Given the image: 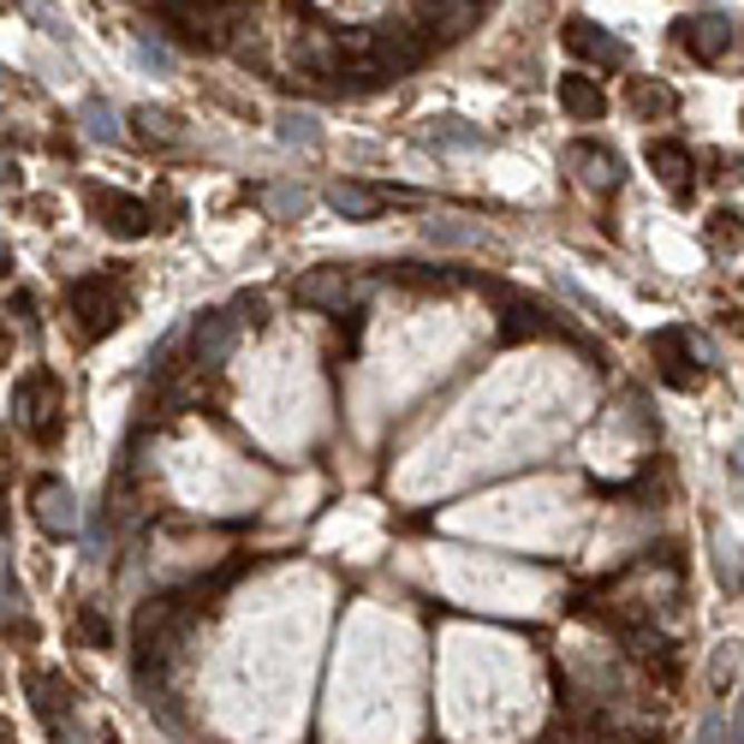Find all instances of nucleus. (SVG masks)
<instances>
[{
  "label": "nucleus",
  "instance_id": "f257e3e1",
  "mask_svg": "<svg viewBox=\"0 0 744 744\" xmlns=\"http://www.w3.org/2000/svg\"><path fill=\"white\" fill-rule=\"evenodd\" d=\"M60 411H66V388L55 370H25L19 382H12V418L30 441L55 447L60 441Z\"/></svg>",
  "mask_w": 744,
  "mask_h": 744
},
{
  "label": "nucleus",
  "instance_id": "f03ea898",
  "mask_svg": "<svg viewBox=\"0 0 744 744\" xmlns=\"http://www.w3.org/2000/svg\"><path fill=\"white\" fill-rule=\"evenodd\" d=\"M66 310L78 316L84 340H101L108 327H119V316H126V298H119V286L108 274H78L72 292H66Z\"/></svg>",
  "mask_w": 744,
  "mask_h": 744
},
{
  "label": "nucleus",
  "instance_id": "7ed1b4c3",
  "mask_svg": "<svg viewBox=\"0 0 744 744\" xmlns=\"http://www.w3.org/2000/svg\"><path fill=\"white\" fill-rule=\"evenodd\" d=\"M673 42H679L691 60L721 66L726 55H733V42H738V25L726 19V12H691V19L673 25Z\"/></svg>",
  "mask_w": 744,
  "mask_h": 744
},
{
  "label": "nucleus",
  "instance_id": "20e7f679",
  "mask_svg": "<svg viewBox=\"0 0 744 744\" xmlns=\"http://www.w3.org/2000/svg\"><path fill=\"white\" fill-rule=\"evenodd\" d=\"M292 298H298L304 310H327V316H352V304L363 298V281H358L352 268H310V274H298Z\"/></svg>",
  "mask_w": 744,
  "mask_h": 744
},
{
  "label": "nucleus",
  "instance_id": "39448f33",
  "mask_svg": "<svg viewBox=\"0 0 744 744\" xmlns=\"http://www.w3.org/2000/svg\"><path fill=\"white\" fill-rule=\"evenodd\" d=\"M560 42H566V55L572 60H584V66H601V72H626L632 66V55H626V42L614 37V30H601L596 19H566L560 25Z\"/></svg>",
  "mask_w": 744,
  "mask_h": 744
},
{
  "label": "nucleus",
  "instance_id": "423d86ee",
  "mask_svg": "<svg viewBox=\"0 0 744 744\" xmlns=\"http://www.w3.org/2000/svg\"><path fill=\"white\" fill-rule=\"evenodd\" d=\"M84 203H90V215H96V227L108 233V238H144L155 227V209L149 203H137L126 192H101V185H84Z\"/></svg>",
  "mask_w": 744,
  "mask_h": 744
},
{
  "label": "nucleus",
  "instance_id": "0eeeda50",
  "mask_svg": "<svg viewBox=\"0 0 744 744\" xmlns=\"http://www.w3.org/2000/svg\"><path fill=\"white\" fill-rule=\"evenodd\" d=\"M30 518H37L48 536H78L84 512H78L72 482H60V477H37V482H30Z\"/></svg>",
  "mask_w": 744,
  "mask_h": 744
},
{
  "label": "nucleus",
  "instance_id": "6e6552de",
  "mask_svg": "<svg viewBox=\"0 0 744 744\" xmlns=\"http://www.w3.org/2000/svg\"><path fill=\"white\" fill-rule=\"evenodd\" d=\"M566 173H572L578 185H590V192H619V179H626V161L608 149V144H596V137H584V144H566Z\"/></svg>",
  "mask_w": 744,
  "mask_h": 744
},
{
  "label": "nucleus",
  "instance_id": "1a4fd4ad",
  "mask_svg": "<svg viewBox=\"0 0 744 744\" xmlns=\"http://www.w3.org/2000/svg\"><path fill=\"white\" fill-rule=\"evenodd\" d=\"M238 310H203V316L192 322V358H197V370H221L233 352V340H238Z\"/></svg>",
  "mask_w": 744,
  "mask_h": 744
},
{
  "label": "nucleus",
  "instance_id": "9d476101",
  "mask_svg": "<svg viewBox=\"0 0 744 744\" xmlns=\"http://www.w3.org/2000/svg\"><path fill=\"white\" fill-rule=\"evenodd\" d=\"M411 25H418L423 37L459 42L464 30L477 25V0H411Z\"/></svg>",
  "mask_w": 744,
  "mask_h": 744
},
{
  "label": "nucleus",
  "instance_id": "9b49d317",
  "mask_svg": "<svg viewBox=\"0 0 744 744\" xmlns=\"http://www.w3.org/2000/svg\"><path fill=\"white\" fill-rule=\"evenodd\" d=\"M649 345H655V358H662V382L667 388H679V393L703 388V363H691V352H697L691 334H679V327H662Z\"/></svg>",
  "mask_w": 744,
  "mask_h": 744
},
{
  "label": "nucleus",
  "instance_id": "f8f14e48",
  "mask_svg": "<svg viewBox=\"0 0 744 744\" xmlns=\"http://www.w3.org/2000/svg\"><path fill=\"white\" fill-rule=\"evenodd\" d=\"M649 167H655V179H662L673 197L691 203V192H697V173H691V167H697V161H691L685 144H673V137H655V144H649Z\"/></svg>",
  "mask_w": 744,
  "mask_h": 744
},
{
  "label": "nucleus",
  "instance_id": "ddd939ff",
  "mask_svg": "<svg viewBox=\"0 0 744 744\" xmlns=\"http://www.w3.org/2000/svg\"><path fill=\"white\" fill-rule=\"evenodd\" d=\"M327 209L345 215V221H375L388 209V197L375 192V185H358V179H334L327 185Z\"/></svg>",
  "mask_w": 744,
  "mask_h": 744
},
{
  "label": "nucleus",
  "instance_id": "4468645a",
  "mask_svg": "<svg viewBox=\"0 0 744 744\" xmlns=\"http://www.w3.org/2000/svg\"><path fill=\"white\" fill-rule=\"evenodd\" d=\"M30 703H37V715L48 721V726H66L72 721V685L60 679V673H30Z\"/></svg>",
  "mask_w": 744,
  "mask_h": 744
},
{
  "label": "nucleus",
  "instance_id": "2eb2a0df",
  "mask_svg": "<svg viewBox=\"0 0 744 744\" xmlns=\"http://www.w3.org/2000/svg\"><path fill=\"white\" fill-rule=\"evenodd\" d=\"M626 108L637 119H673L679 114V96H673L662 78H626Z\"/></svg>",
  "mask_w": 744,
  "mask_h": 744
},
{
  "label": "nucleus",
  "instance_id": "dca6fc26",
  "mask_svg": "<svg viewBox=\"0 0 744 744\" xmlns=\"http://www.w3.org/2000/svg\"><path fill=\"white\" fill-rule=\"evenodd\" d=\"M560 108L572 119H601V114H608V96H601L596 78L572 72V78H560Z\"/></svg>",
  "mask_w": 744,
  "mask_h": 744
},
{
  "label": "nucleus",
  "instance_id": "f3484780",
  "mask_svg": "<svg viewBox=\"0 0 744 744\" xmlns=\"http://www.w3.org/2000/svg\"><path fill=\"white\" fill-rule=\"evenodd\" d=\"M78 126H84V137H90V144H126V126H119V114H114L101 96H90V101L78 108Z\"/></svg>",
  "mask_w": 744,
  "mask_h": 744
},
{
  "label": "nucleus",
  "instance_id": "a211bd4d",
  "mask_svg": "<svg viewBox=\"0 0 744 744\" xmlns=\"http://www.w3.org/2000/svg\"><path fill=\"white\" fill-rule=\"evenodd\" d=\"M423 144L429 149H482V144H489V131L464 126V119H435V126L423 131Z\"/></svg>",
  "mask_w": 744,
  "mask_h": 744
},
{
  "label": "nucleus",
  "instance_id": "6ab92c4d",
  "mask_svg": "<svg viewBox=\"0 0 744 744\" xmlns=\"http://www.w3.org/2000/svg\"><path fill=\"white\" fill-rule=\"evenodd\" d=\"M274 126H281L286 144H304V149L322 144V119L310 114V108H281V114H274Z\"/></svg>",
  "mask_w": 744,
  "mask_h": 744
},
{
  "label": "nucleus",
  "instance_id": "aec40b11",
  "mask_svg": "<svg viewBox=\"0 0 744 744\" xmlns=\"http://www.w3.org/2000/svg\"><path fill=\"white\" fill-rule=\"evenodd\" d=\"M708 251H744V209H715L708 215Z\"/></svg>",
  "mask_w": 744,
  "mask_h": 744
},
{
  "label": "nucleus",
  "instance_id": "412c9836",
  "mask_svg": "<svg viewBox=\"0 0 744 744\" xmlns=\"http://www.w3.org/2000/svg\"><path fill=\"white\" fill-rule=\"evenodd\" d=\"M131 126H137V137H144V144L155 149V144H179V119H173V114H155V108H137L131 114Z\"/></svg>",
  "mask_w": 744,
  "mask_h": 744
},
{
  "label": "nucleus",
  "instance_id": "4be33fe9",
  "mask_svg": "<svg viewBox=\"0 0 744 744\" xmlns=\"http://www.w3.org/2000/svg\"><path fill=\"white\" fill-rule=\"evenodd\" d=\"M715 572H721V584H726V590H744V554H738V542H733V536H715Z\"/></svg>",
  "mask_w": 744,
  "mask_h": 744
},
{
  "label": "nucleus",
  "instance_id": "5701e85b",
  "mask_svg": "<svg viewBox=\"0 0 744 744\" xmlns=\"http://www.w3.org/2000/svg\"><path fill=\"white\" fill-rule=\"evenodd\" d=\"M429 238H435V245H482V227H464V221H429Z\"/></svg>",
  "mask_w": 744,
  "mask_h": 744
},
{
  "label": "nucleus",
  "instance_id": "b1692460",
  "mask_svg": "<svg viewBox=\"0 0 744 744\" xmlns=\"http://www.w3.org/2000/svg\"><path fill=\"white\" fill-rule=\"evenodd\" d=\"M268 209L281 215V221H292V215H304V209H310V197L298 192V185H274V192H268Z\"/></svg>",
  "mask_w": 744,
  "mask_h": 744
},
{
  "label": "nucleus",
  "instance_id": "393cba45",
  "mask_svg": "<svg viewBox=\"0 0 744 744\" xmlns=\"http://www.w3.org/2000/svg\"><path fill=\"white\" fill-rule=\"evenodd\" d=\"M78 637H84V644H90V649H108L114 626H108V619H101L96 608H84V614H78Z\"/></svg>",
  "mask_w": 744,
  "mask_h": 744
},
{
  "label": "nucleus",
  "instance_id": "a878e982",
  "mask_svg": "<svg viewBox=\"0 0 744 744\" xmlns=\"http://www.w3.org/2000/svg\"><path fill=\"white\" fill-rule=\"evenodd\" d=\"M137 60H144V66H161V72H167V66H173V55H167V48H161V42H149V37H144V42H137Z\"/></svg>",
  "mask_w": 744,
  "mask_h": 744
},
{
  "label": "nucleus",
  "instance_id": "bb28decb",
  "mask_svg": "<svg viewBox=\"0 0 744 744\" xmlns=\"http://www.w3.org/2000/svg\"><path fill=\"white\" fill-rule=\"evenodd\" d=\"M7 310H19V322H37V298H30V292L19 286V292H12V298H7Z\"/></svg>",
  "mask_w": 744,
  "mask_h": 744
},
{
  "label": "nucleus",
  "instance_id": "cd10ccee",
  "mask_svg": "<svg viewBox=\"0 0 744 744\" xmlns=\"http://www.w3.org/2000/svg\"><path fill=\"white\" fill-rule=\"evenodd\" d=\"M233 310H238V316H251V322H263V316H268V304L256 298V292H245V298H238Z\"/></svg>",
  "mask_w": 744,
  "mask_h": 744
},
{
  "label": "nucleus",
  "instance_id": "c85d7f7f",
  "mask_svg": "<svg viewBox=\"0 0 744 744\" xmlns=\"http://www.w3.org/2000/svg\"><path fill=\"white\" fill-rule=\"evenodd\" d=\"M55 744H84V726H72V721L55 726Z\"/></svg>",
  "mask_w": 744,
  "mask_h": 744
},
{
  "label": "nucleus",
  "instance_id": "c756f323",
  "mask_svg": "<svg viewBox=\"0 0 744 744\" xmlns=\"http://www.w3.org/2000/svg\"><path fill=\"white\" fill-rule=\"evenodd\" d=\"M697 744H721V715H708V721H703V733H697Z\"/></svg>",
  "mask_w": 744,
  "mask_h": 744
},
{
  "label": "nucleus",
  "instance_id": "7c9ffc66",
  "mask_svg": "<svg viewBox=\"0 0 744 744\" xmlns=\"http://www.w3.org/2000/svg\"><path fill=\"white\" fill-rule=\"evenodd\" d=\"M726 738H733V744H744V703H738V715H733V726H726Z\"/></svg>",
  "mask_w": 744,
  "mask_h": 744
},
{
  "label": "nucleus",
  "instance_id": "2f4dec72",
  "mask_svg": "<svg viewBox=\"0 0 744 744\" xmlns=\"http://www.w3.org/2000/svg\"><path fill=\"white\" fill-rule=\"evenodd\" d=\"M733 471H738V477H744V441H738V447H733Z\"/></svg>",
  "mask_w": 744,
  "mask_h": 744
},
{
  "label": "nucleus",
  "instance_id": "473e14b6",
  "mask_svg": "<svg viewBox=\"0 0 744 744\" xmlns=\"http://www.w3.org/2000/svg\"><path fill=\"white\" fill-rule=\"evenodd\" d=\"M203 7H238V0H203Z\"/></svg>",
  "mask_w": 744,
  "mask_h": 744
}]
</instances>
